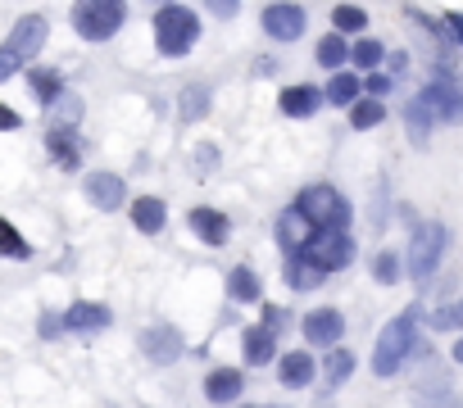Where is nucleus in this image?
Here are the masks:
<instances>
[{
  "instance_id": "1",
  "label": "nucleus",
  "mask_w": 463,
  "mask_h": 408,
  "mask_svg": "<svg viewBox=\"0 0 463 408\" xmlns=\"http://www.w3.org/2000/svg\"><path fill=\"white\" fill-rule=\"evenodd\" d=\"M418 304H409L400 318H395L382 336H377V350H373V372L377 377H395L409 359H418L423 350H432V345H423V336H418Z\"/></svg>"
},
{
  "instance_id": "2",
  "label": "nucleus",
  "mask_w": 463,
  "mask_h": 408,
  "mask_svg": "<svg viewBox=\"0 0 463 408\" xmlns=\"http://www.w3.org/2000/svg\"><path fill=\"white\" fill-rule=\"evenodd\" d=\"M296 209L313 223V232H346L350 227V204L337 186H304L296 195Z\"/></svg>"
},
{
  "instance_id": "3",
  "label": "nucleus",
  "mask_w": 463,
  "mask_h": 408,
  "mask_svg": "<svg viewBox=\"0 0 463 408\" xmlns=\"http://www.w3.org/2000/svg\"><path fill=\"white\" fill-rule=\"evenodd\" d=\"M195 41H201V19H195L186 5H164L159 14H155V46H159V55L164 59H177V55H186Z\"/></svg>"
},
{
  "instance_id": "4",
  "label": "nucleus",
  "mask_w": 463,
  "mask_h": 408,
  "mask_svg": "<svg viewBox=\"0 0 463 408\" xmlns=\"http://www.w3.org/2000/svg\"><path fill=\"white\" fill-rule=\"evenodd\" d=\"M127 23V0H78L73 5V28L82 41H109Z\"/></svg>"
},
{
  "instance_id": "5",
  "label": "nucleus",
  "mask_w": 463,
  "mask_h": 408,
  "mask_svg": "<svg viewBox=\"0 0 463 408\" xmlns=\"http://www.w3.org/2000/svg\"><path fill=\"white\" fill-rule=\"evenodd\" d=\"M445 245H450V232H445V223H418L414 227V241H409V277H418V282H427L432 272H436V263H441V254H445Z\"/></svg>"
},
{
  "instance_id": "6",
  "label": "nucleus",
  "mask_w": 463,
  "mask_h": 408,
  "mask_svg": "<svg viewBox=\"0 0 463 408\" xmlns=\"http://www.w3.org/2000/svg\"><path fill=\"white\" fill-rule=\"evenodd\" d=\"M418 100L427 105L432 118H441V123H450V127L463 123V87L454 82V73H436V78L418 91Z\"/></svg>"
},
{
  "instance_id": "7",
  "label": "nucleus",
  "mask_w": 463,
  "mask_h": 408,
  "mask_svg": "<svg viewBox=\"0 0 463 408\" xmlns=\"http://www.w3.org/2000/svg\"><path fill=\"white\" fill-rule=\"evenodd\" d=\"M300 254L313 259L322 272H341L355 263V241H350V232H313V241Z\"/></svg>"
},
{
  "instance_id": "8",
  "label": "nucleus",
  "mask_w": 463,
  "mask_h": 408,
  "mask_svg": "<svg viewBox=\"0 0 463 408\" xmlns=\"http://www.w3.org/2000/svg\"><path fill=\"white\" fill-rule=\"evenodd\" d=\"M304 10L300 5H291V0H282V5H269L263 10V32H269L273 41H282V46H291V41H300L304 37Z\"/></svg>"
},
{
  "instance_id": "9",
  "label": "nucleus",
  "mask_w": 463,
  "mask_h": 408,
  "mask_svg": "<svg viewBox=\"0 0 463 408\" xmlns=\"http://www.w3.org/2000/svg\"><path fill=\"white\" fill-rule=\"evenodd\" d=\"M141 350H146V359H150V363H173V359H182V354H186V340H182V331H177V327L155 322V327H146V331H141Z\"/></svg>"
},
{
  "instance_id": "10",
  "label": "nucleus",
  "mask_w": 463,
  "mask_h": 408,
  "mask_svg": "<svg viewBox=\"0 0 463 408\" xmlns=\"http://www.w3.org/2000/svg\"><path fill=\"white\" fill-rule=\"evenodd\" d=\"M341 336H346L341 309H313V313H304V340H309V345L332 350V345H341Z\"/></svg>"
},
{
  "instance_id": "11",
  "label": "nucleus",
  "mask_w": 463,
  "mask_h": 408,
  "mask_svg": "<svg viewBox=\"0 0 463 408\" xmlns=\"http://www.w3.org/2000/svg\"><path fill=\"white\" fill-rule=\"evenodd\" d=\"M82 191H87V200L96 204L100 214H114V209H123V204H127V186H123L118 173H91L82 182Z\"/></svg>"
},
{
  "instance_id": "12",
  "label": "nucleus",
  "mask_w": 463,
  "mask_h": 408,
  "mask_svg": "<svg viewBox=\"0 0 463 408\" xmlns=\"http://www.w3.org/2000/svg\"><path fill=\"white\" fill-rule=\"evenodd\" d=\"M41 46H46V19H41V14L19 19V23H14V32H10V41H5V50H10V55H19V59H37V55H41Z\"/></svg>"
},
{
  "instance_id": "13",
  "label": "nucleus",
  "mask_w": 463,
  "mask_h": 408,
  "mask_svg": "<svg viewBox=\"0 0 463 408\" xmlns=\"http://www.w3.org/2000/svg\"><path fill=\"white\" fill-rule=\"evenodd\" d=\"M278 241H282L287 254H300L313 241V223L296 209V204H291V209H282V218H278Z\"/></svg>"
},
{
  "instance_id": "14",
  "label": "nucleus",
  "mask_w": 463,
  "mask_h": 408,
  "mask_svg": "<svg viewBox=\"0 0 463 408\" xmlns=\"http://www.w3.org/2000/svg\"><path fill=\"white\" fill-rule=\"evenodd\" d=\"M186 223H191V232L201 236L205 245H227V236H232V223H227V214H219V209H191Z\"/></svg>"
},
{
  "instance_id": "15",
  "label": "nucleus",
  "mask_w": 463,
  "mask_h": 408,
  "mask_svg": "<svg viewBox=\"0 0 463 408\" xmlns=\"http://www.w3.org/2000/svg\"><path fill=\"white\" fill-rule=\"evenodd\" d=\"M241 350H245L250 368H263V363H273V354H278V336L269 327H245L241 331Z\"/></svg>"
},
{
  "instance_id": "16",
  "label": "nucleus",
  "mask_w": 463,
  "mask_h": 408,
  "mask_svg": "<svg viewBox=\"0 0 463 408\" xmlns=\"http://www.w3.org/2000/svg\"><path fill=\"white\" fill-rule=\"evenodd\" d=\"M46 150H50V159H55L59 168H78V164H82V146H78L73 127H50V132H46Z\"/></svg>"
},
{
  "instance_id": "17",
  "label": "nucleus",
  "mask_w": 463,
  "mask_h": 408,
  "mask_svg": "<svg viewBox=\"0 0 463 408\" xmlns=\"http://www.w3.org/2000/svg\"><path fill=\"white\" fill-rule=\"evenodd\" d=\"M241 390H245V377H241L236 368H214V372L205 377V395H210L214 404H232V399H241Z\"/></svg>"
},
{
  "instance_id": "18",
  "label": "nucleus",
  "mask_w": 463,
  "mask_h": 408,
  "mask_svg": "<svg viewBox=\"0 0 463 408\" xmlns=\"http://www.w3.org/2000/svg\"><path fill=\"white\" fill-rule=\"evenodd\" d=\"M100 327H109V309L105 304L78 300L69 313H64V331H100Z\"/></svg>"
},
{
  "instance_id": "19",
  "label": "nucleus",
  "mask_w": 463,
  "mask_h": 408,
  "mask_svg": "<svg viewBox=\"0 0 463 408\" xmlns=\"http://www.w3.org/2000/svg\"><path fill=\"white\" fill-rule=\"evenodd\" d=\"M132 223H137V232H146V236H159V232H164V223H168L164 200H155V195H141L137 204H132Z\"/></svg>"
},
{
  "instance_id": "20",
  "label": "nucleus",
  "mask_w": 463,
  "mask_h": 408,
  "mask_svg": "<svg viewBox=\"0 0 463 408\" xmlns=\"http://www.w3.org/2000/svg\"><path fill=\"white\" fill-rule=\"evenodd\" d=\"M278 105H282V114H287V118H309V114H318L322 91H318V87H287Z\"/></svg>"
},
{
  "instance_id": "21",
  "label": "nucleus",
  "mask_w": 463,
  "mask_h": 408,
  "mask_svg": "<svg viewBox=\"0 0 463 408\" xmlns=\"http://www.w3.org/2000/svg\"><path fill=\"white\" fill-rule=\"evenodd\" d=\"M278 377H282V386H291V390L309 386V381H313V354H304V350H291V354H282V363H278Z\"/></svg>"
},
{
  "instance_id": "22",
  "label": "nucleus",
  "mask_w": 463,
  "mask_h": 408,
  "mask_svg": "<svg viewBox=\"0 0 463 408\" xmlns=\"http://www.w3.org/2000/svg\"><path fill=\"white\" fill-rule=\"evenodd\" d=\"M287 282H291V291H313V286H322V282H327V272H322L313 259L291 254V259H287Z\"/></svg>"
},
{
  "instance_id": "23",
  "label": "nucleus",
  "mask_w": 463,
  "mask_h": 408,
  "mask_svg": "<svg viewBox=\"0 0 463 408\" xmlns=\"http://www.w3.org/2000/svg\"><path fill=\"white\" fill-rule=\"evenodd\" d=\"M359 96H364L359 73H332V82L322 87V100H327V105H341V109H350Z\"/></svg>"
},
{
  "instance_id": "24",
  "label": "nucleus",
  "mask_w": 463,
  "mask_h": 408,
  "mask_svg": "<svg viewBox=\"0 0 463 408\" xmlns=\"http://www.w3.org/2000/svg\"><path fill=\"white\" fill-rule=\"evenodd\" d=\"M227 295H232L236 304H254V300L263 295V286H259V277H254V268L236 263V268L227 272Z\"/></svg>"
},
{
  "instance_id": "25",
  "label": "nucleus",
  "mask_w": 463,
  "mask_h": 408,
  "mask_svg": "<svg viewBox=\"0 0 463 408\" xmlns=\"http://www.w3.org/2000/svg\"><path fill=\"white\" fill-rule=\"evenodd\" d=\"M177 114H182L186 123L205 118V114H210V87H205V82H191V87L177 96Z\"/></svg>"
},
{
  "instance_id": "26",
  "label": "nucleus",
  "mask_w": 463,
  "mask_h": 408,
  "mask_svg": "<svg viewBox=\"0 0 463 408\" xmlns=\"http://www.w3.org/2000/svg\"><path fill=\"white\" fill-rule=\"evenodd\" d=\"M313 59H318L322 68H332V73H341V64L350 59V46H346V37H341V32L322 37V41H318V50H313Z\"/></svg>"
},
{
  "instance_id": "27",
  "label": "nucleus",
  "mask_w": 463,
  "mask_h": 408,
  "mask_svg": "<svg viewBox=\"0 0 463 408\" xmlns=\"http://www.w3.org/2000/svg\"><path fill=\"white\" fill-rule=\"evenodd\" d=\"M28 82H32L37 100H41V105H50V109H55V100L64 96V78H59V73H50V68H32Z\"/></svg>"
},
{
  "instance_id": "28",
  "label": "nucleus",
  "mask_w": 463,
  "mask_h": 408,
  "mask_svg": "<svg viewBox=\"0 0 463 408\" xmlns=\"http://www.w3.org/2000/svg\"><path fill=\"white\" fill-rule=\"evenodd\" d=\"M350 372H355V354H350V350H332V354H327V363H322V381H327V390L346 386Z\"/></svg>"
},
{
  "instance_id": "29",
  "label": "nucleus",
  "mask_w": 463,
  "mask_h": 408,
  "mask_svg": "<svg viewBox=\"0 0 463 408\" xmlns=\"http://www.w3.org/2000/svg\"><path fill=\"white\" fill-rule=\"evenodd\" d=\"M405 123H409V141L418 146V150H427V127H432V114H427V105L414 96L409 100V109H405Z\"/></svg>"
},
{
  "instance_id": "30",
  "label": "nucleus",
  "mask_w": 463,
  "mask_h": 408,
  "mask_svg": "<svg viewBox=\"0 0 463 408\" xmlns=\"http://www.w3.org/2000/svg\"><path fill=\"white\" fill-rule=\"evenodd\" d=\"M382 118H386V105H382V100H373V96L350 105V127H355V132H368V127H377Z\"/></svg>"
},
{
  "instance_id": "31",
  "label": "nucleus",
  "mask_w": 463,
  "mask_h": 408,
  "mask_svg": "<svg viewBox=\"0 0 463 408\" xmlns=\"http://www.w3.org/2000/svg\"><path fill=\"white\" fill-rule=\"evenodd\" d=\"M0 254H5V259H32V245L19 236V227L14 223H5V218H0Z\"/></svg>"
},
{
  "instance_id": "32",
  "label": "nucleus",
  "mask_w": 463,
  "mask_h": 408,
  "mask_svg": "<svg viewBox=\"0 0 463 408\" xmlns=\"http://www.w3.org/2000/svg\"><path fill=\"white\" fill-rule=\"evenodd\" d=\"M432 331H459L463 336V304H441L436 313H427Z\"/></svg>"
},
{
  "instance_id": "33",
  "label": "nucleus",
  "mask_w": 463,
  "mask_h": 408,
  "mask_svg": "<svg viewBox=\"0 0 463 408\" xmlns=\"http://www.w3.org/2000/svg\"><path fill=\"white\" fill-rule=\"evenodd\" d=\"M332 23H337V32L346 37V32H364V28H368V14H364L359 5H337V10H332Z\"/></svg>"
},
{
  "instance_id": "34",
  "label": "nucleus",
  "mask_w": 463,
  "mask_h": 408,
  "mask_svg": "<svg viewBox=\"0 0 463 408\" xmlns=\"http://www.w3.org/2000/svg\"><path fill=\"white\" fill-rule=\"evenodd\" d=\"M373 277H377L382 286H395V282H400V254L382 250V254L373 259Z\"/></svg>"
},
{
  "instance_id": "35",
  "label": "nucleus",
  "mask_w": 463,
  "mask_h": 408,
  "mask_svg": "<svg viewBox=\"0 0 463 408\" xmlns=\"http://www.w3.org/2000/svg\"><path fill=\"white\" fill-rule=\"evenodd\" d=\"M350 59H355V68H377L386 59V50H382V41H355Z\"/></svg>"
},
{
  "instance_id": "36",
  "label": "nucleus",
  "mask_w": 463,
  "mask_h": 408,
  "mask_svg": "<svg viewBox=\"0 0 463 408\" xmlns=\"http://www.w3.org/2000/svg\"><path fill=\"white\" fill-rule=\"evenodd\" d=\"M55 118H59V127H73V123L82 118V100H78L73 91H64V96L55 100Z\"/></svg>"
},
{
  "instance_id": "37",
  "label": "nucleus",
  "mask_w": 463,
  "mask_h": 408,
  "mask_svg": "<svg viewBox=\"0 0 463 408\" xmlns=\"http://www.w3.org/2000/svg\"><path fill=\"white\" fill-rule=\"evenodd\" d=\"M418 408H463V404H459L445 386H436L432 395H423V399H418Z\"/></svg>"
},
{
  "instance_id": "38",
  "label": "nucleus",
  "mask_w": 463,
  "mask_h": 408,
  "mask_svg": "<svg viewBox=\"0 0 463 408\" xmlns=\"http://www.w3.org/2000/svg\"><path fill=\"white\" fill-rule=\"evenodd\" d=\"M205 10H210L214 19H236V14H241V0H205Z\"/></svg>"
},
{
  "instance_id": "39",
  "label": "nucleus",
  "mask_w": 463,
  "mask_h": 408,
  "mask_svg": "<svg viewBox=\"0 0 463 408\" xmlns=\"http://www.w3.org/2000/svg\"><path fill=\"white\" fill-rule=\"evenodd\" d=\"M390 87H395V78H386V73H373L368 82H364V91L377 100V96H390Z\"/></svg>"
},
{
  "instance_id": "40",
  "label": "nucleus",
  "mask_w": 463,
  "mask_h": 408,
  "mask_svg": "<svg viewBox=\"0 0 463 408\" xmlns=\"http://www.w3.org/2000/svg\"><path fill=\"white\" fill-rule=\"evenodd\" d=\"M259 327H269V331L278 336V331L287 327V309H278V304H269V309H263V322H259Z\"/></svg>"
},
{
  "instance_id": "41",
  "label": "nucleus",
  "mask_w": 463,
  "mask_h": 408,
  "mask_svg": "<svg viewBox=\"0 0 463 408\" xmlns=\"http://www.w3.org/2000/svg\"><path fill=\"white\" fill-rule=\"evenodd\" d=\"M19 64H23L19 55H10L5 46H0V82H5V78H14V73H19Z\"/></svg>"
},
{
  "instance_id": "42",
  "label": "nucleus",
  "mask_w": 463,
  "mask_h": 408,
  "mask_svg": "<svg viewBox=\"0 0 463 408\" xmlns=\"http://www.w3.org/2000/svg\"><path fill=\"white\" fill-rule=\"evenodd\" d=\"M195 164H201V173H210V168L219 164V150H214V146H201V150H195Z\"/></svg>"
},
{
  "instance_id": "43",
  "label": "nucleus",
  "mask_w": 463,
  "mask_h": 408,
  "mask_svg": "<svg viewBox=\"0 0 463 408\" xmlns=\"http://www.w3.org/2000/svg\"><path fill=\"white\" fill-rule=\"evenodd\" d=\"M23 127V118L14 114V109H5V105H0V132H19Z\"/></svg>"
},
{
  "instance_id": "44",
  "label": "nucleus",
  "mask_w": 463,
  "mask_h": 408,
  "mask_svg": "<svg viewBox=\"0 0 463 408\" xmlns=\"http://www.w3.org/2000/svg\"><path fill=\"white\" fill-rule=\"evenodd\" d=\"M445 23H450V41H454V46H463V14H450Z\"/></svg>"
},
{
  "instance_id": "45",
  "label": "nucleus",
  "mask_w": 463,
  "mask_h": 408,
  "mask_svg": "<svg viewBox=\"0 0 463 408\" xmlns=\"http://www.w3.org/2000/svg\"><path fill=\"white\" fill-rule=\"evenodd\" d=\"M64 327V318H41V336H55Z\"/></svg>"
},
{
  "instance_id": "46",
  "label": "nucleus",
  "mask_w": 463,
  "mask_h": 408,
  "mask_svg": "<svg viewBox=\"0 0 463 408\" xmlns=\"http://www.w3.org/2000/svg\"><path fill=\"white\" fill-rule=\"evenodd\" d=\"M450 354H454V363H463V336L454 340V350H450Z\"/></svg>"
},
{
  "instance_id": "47",
  "label": "nucleus",
  "mask_w": 463,
  "mask_h": 408,
  "mask_svg": "<svg viewBox=\"0 0 463 408\" xmlns=\"http://www.w3.org/2000/svg\"><path fill=\"white\" fill-rule=\"evenodd\" d=\"M155 5H159V10H164V5H173V0H155Z\"/></svg>"
},
{
  "instance_id": "48",
  "label": "nucleus",
  "mask_w": 463,
  "mask_h": 408,
  "mask_svg": "<svg viewBox=\"0 0 463 408\" xmlns=\"http://www.w3.org/2000/svg\"><path fill=\"white\" fill-rule=\"evenodd\" d=\"M245 408H250V404H245Z\"/></svg>"
}]
</instances>
